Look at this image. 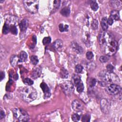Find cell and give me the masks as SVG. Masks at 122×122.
Returning <instances> with one entry per match:
<instances>
[{
    "label": "cell",
    "instance_id": "cell-35",
    "mask_svg": "<svg viewBox=\"0 0 122 122\" xmlns=\"http://www.w3.org/2000/svg\"><path fill=\"white\" fill-rule=\"evenodd\" d=\"M90 115L88 114H86L84 115L82 118V122H89L90 121Z\"/></svg>",
    "mask_w": 122,
    "mask_h": 122
},
{
    "label": "cell",
    "instance_id": "cell-32",
    "mask_svg": "<svg viewBox=\"0 0 122 122\" xmlns=\"http://www.w3.org/2000/svg\"><path fill=\"white\" fill-rule=\"evenodd\" d=\"M23 82L25 84L28 85H31L33 84V81L29 78H25L23 80Z\"/></svg>",
    "mask_w": 122,
    "mask_h": 122
},
{
    "label": "cell",
    "instance_id": "cell-4",
    "mask_svg": "<svg viewBox=\"0 0 122 122\" xmlns=\"http://www.w3.org/2000/svg\"><path fill=\"white\" fill-rule=\"evenodd\" d=\"M25 9L31 13H36L39 9V1L35 0H25L23 1Z\"/></svg>",
    "mask_w": 122,
    "mask_h": 122
},
{
    "label": "cell",
    "instance_id": "cell-42",
    "mask_svg": "<svg viewBox=\"0 0 122 122\" xmlns=\"http://www.w3.org/2000/svg\"><path fill=\"white\" fill-rule=\"evenodd\" d=\"M4 116H5V113H4V112L3 111L1 110L0 113V119H2Z\"/></svg>",
    "mask_w": 122,
    "mask_h": 122
},
{
    "label": "cell",
    "instance_id": "cell-40",
    "mask_svg": "<svg viewBox=\"0 0 122 122\" xmlns=\"http://www.w3.org/2000/svg\"><path fill=\"white\" fill-rule=\"evenodd\" d=\"M113 21H114L113 19L111 16H110L109 18L107 19L108 24H109L110 25H112V23H113Z\"/></svg>",
    "mask_w": 122,
    "mask_h": 122
},
{
    "label": "cell",
    "instance_id": "cell-6",
    "mask_svg": "<svg viewBox=\"0 0 122 122\" xmlns=\"http://www.w3.org/2000/svg\"><path fill=\"white\" fill-rule=\"evenodd\" d=\"M61 86L64 93L67 95H70L73 93L74 87L73 83L71 81H65L61 84Z\"/></svg>",
    "mask_w": 122,
    "mask_h": 122
},
{
    "label": "cell",
    "instance_id": "cell-12",
    "mask_svg": "<svg viewBox=\"0 0 122 122\" xmlns=\"http://www.w3.org/2000/svg\"><path fill=\"white\" fill-rule=\"evenodd\" d=\"M71 46L72 50L76 53L78 54H81L83 52V50L81 46H80L77 43L75 42H71Z\"/></svg>",
    "mask_w": 122,
    "mask_h": 122
},
{
    "label": "cell",
    "instance_id": "cell-9",
    "mask_svg": "<svg viewBox=\"0 0 122 122\" xmlns=\"http://www.w3.org/2000/svg\"><path fill=\"white\" fill-rule=\"evenodd\" d=\"M100 105L102 112L105 113H108L111 107V103L107 99H102L101 101Z\"/></svg>",
    "mask_w": 122,
    "mask_h": 122
},
{
    "label": "cell",
    "instance_id": "cell-22",
    "mask_svg": "<svg viewBox=\"0 0 122 122\" xmlns=\"http://www.w3.org/2000/svg\"><path fill=\"white\" fill-rule=\"evenodd\" d=\"M19 60L21 62L25 61L27 59V54L24 51H21L19 55Z\"/></svg>",
    "mask_w": 122,
    "mask_h": 122
},
{
    "label": "cell",
    "instance_id": "cell-2",
    "mask_svg": "<svg viewBox=\"0 0 122 122\" xmlns=\"http://www.w3.org/2000/svg\"><path fill=\"white\" fill-rule=\"evenodd\" d=\"M104 53L108 56H112L117 51L118 44L117 41L112 37L102 48Z\"/></svg>",
    "mask_w": 122,
    "mask_h": 122
},
{
    "label": "cell",
    "instance_id": "cell-14",
    "mask_svg": "<svg viewBox=\"0 0 122 122\" xmlns=\"http://www.w3.org/2000/svg\"><path fill=\"white\" fill-rule=\"evenodd\" d=\"M41 68L40 67H36L33 69L32 72V77L33 79H36L41 74Z\"/></svg>",
    "mask_w": 122,
    "mask_h": 122
},
{
    "label": "cell",
    "instance_id": "cell-20",
    "mask_svg": "<svg viewBox=\"0 0 122 122\" xmlns=\"http://www.w3.org/2000/svg\"><path fill=\"white\" fill-rule=\"evenodd\" d=\"M19 58L16 56V55H12V56H11L10 59V62L11 64L13 66H16L18 61H19Z\"/></svg>",
    "mask_w": 122,
    "mask_h": 122
},
{
    "label": "cell",
    "instance_id": "cell-27",
    "mask_svg": "<svg viewBox=\"0 0 122 122\" xmlns=\"http://www.w3.org/2000/svg\"><path fill=\"white\" fill-rule=\"evenodd\" d=\"M90 5H91V9L94 11H96L99 8L97 3L95 1H94V0H92L91 1V2L90 3Z\"/></svg>",
    "mask_w": 122,
    "mask_h": 122
},
{
    "label": "cell",
    "instance_id": "cell-37",
    "mask_svg": "<svg viewBox=\"0 0 122 122\" xmlns=\"http://www.w3.org/2000/svg\"><path fill=\"white\" fill-rule=\"evenodd\" d=\"M86 57L88 60H91L93 57V54L92 51H88L86 54Z\"/></svg>",
    "mask_w": 122,
    "mask_h": 122
},
{
    "label": "cell",
    "instance_id": "cell-28",
    "mask_svg": "<svg viewBox=\"0 0 122 122\" xmlns=\"http://www.w3.org/2000/svg\"><path fill=\"white\" fill-rule=\"evenodd\" d=\"M30 60L31 63L33 65H36L39 61L37 57L35 55L31 56L30 57Z\"/></svg>",
    "mask_w": 122,
    "mask_h": 122
},
{
    "label": "cell",
    "instance_id": "cell-10",
    "mask_svg": "<svg viewBox=\"0 0 122 122\" xmlns=\"http://www.w3.org/2000/svg\"><path fill=\"white\" fill-rule=\"evenodd\" d=\"M71 106L73 110L77 112L81 111L84 108L83 104L78 100L73 101L72 102Z\"/></svg>",
    "mask_w": 122,
    "mask_h": 122
},
{
    "label": "cell",
    "instance_id": "cell-34",
    "mask_svg": "<svg viewBox=\"0 0 122 122\" xmlns=\"http://www.w3.org/2000/svg\"><path fill=\"white\" fill-rule=\"evenodd\" d=\"M51 41V38L50 37H44L42 40V42L44 45H46L50 43Z\"/></svg>",
    "mask_w": 122,
    "mask_h": 122
},
{
    "label": "cell",
    "instance_id": "cell-30",
    "mask_svg": "<svg viewBox=\"0 0 122 122\" xmlns=\"http://www.w3.org/2000/svg\"><path fill=\"white\" fill-rule=\"evenodd\" d=\"M92 28L93 30H96L98 27V21L97 20L94 19L92 23Z\"/></svg>",
    "mask_w": 122,
    "mask_h": 122
},
{
    "label": "cell",
    "instance_id": "cell-24",
    "mask_svg": "<svg viewBox=\"0 0 122 122\" xmlns=\"http://www.w3.org/2000/svg\"><path fill=\"white\" fill-rule=\"evenodd\" d=\"M75 86L77 87V91L79 93H81L83 92L84 87L81 81L76 84Z\"/></svg>",
    "mask_w": 122,
    "mask_h": 122
},
{
    "label": "cell",
    "instance_id": "cell-18",
    "mask_svg": "<svg viewBox=\"0 0 122 122\" xmlns=\"http://www.w3.org/2000/svg\"><path fill=\"white\" fill-rule=\"evenodd\" d=\"M101 26L102 30L106 31L108 28V24L107 23V19L106 17H103L101 21Z\"/></svg>",
    "mask_w": 122,
    "mask_h": 122
},
{
    "label": "cell",
    "instance_id": "cell-29",
    "mask_svg": "<svg viewBox=\"0 0 122 122\" xmlns=\"http://www.w3.org/2000/svg\"><path fill=\"white\" fill-rule=\"evenodd\" d=\"M10 31L13 34L16 35L18 32V30H17V29L16 26H15L13 24H11L10 26Z\"/></svg>",
    "mask_w": 122,
    "mask_h": 122
},
{
    "label": "cell",
    "instance_id": "cell-36",
    "mask_svg": "<svg viewBox=\"0 0 122 122\" xmlns=\"http://www.w3.org/2000/svg\"><path fill=\"white\" fill-rule=\"evenodd\" d=\"M109 57L107 56H101L100 57V61L101 62H107L108 60H109Z\"/></svg>",
    "mask_w": 122,
    "mask_h": 122
},
{
    "label": "cell",
    "instance_id": "cell-41",
    "mask_svg": "<svg viewBox=\"0 0 122 122\" xmlns=\"http://www.w3.org/2000/svg\"><path fill=\"white\" fill-rule=\"evenodd\" d=\"M0 81H2L5 77V73L3 71H1L0 72Z\"/></svg>",
    "mask_w": 122,
    "mask_h": 122
},
{
    "label": "cell",
    "instance_id": "cell-39",
    "mask_svg": "<svg viewBox=\"0 0 122 122\" xmlns=\"http://www.w3.org/2000/svg\"><path fill=\"white\" fill-rule=\"evenodd\" d=\"M96 83V80L95 79H92V80L90 82V85L91 87H94Z\"/></svg>",
    "mask_w": 122,
    "mask_h": 122
},
{
    "label": "cell",
    "instance_id": "cell-1",
    "mask_svg": "<svg viewBox=\"0 0 122 122\" xmlns=\"http://www.w3.org/2000/svg\"><path fill=\"white\" fill-rule=\"evenodd\" d=\"M20 94L23 100L27 102H30L34 101L37 96L36 91L30 86L24 87L22 90Z\"/></svg>",
    "mask_w": 122,
    "mask_h": 122
},
{
    "label": "cell",
    "instance_id": "cell-15",
    "mask_svg": "<svg viewBox=\"0 0 122 122\" xmlns=\"http://www.w3.org/2000/svg\"><path fill=\"white\" fill-rule=\"evenodd\" d=\"M63 46V42L61 40L58 39L56 40L53 43L54 48L56 50H60Z\"/></svg>",
    "mask_w": 122,
    "mask_h": 122
},
{
    "label": "cell",
    "instance_id": "cell-7",
    "mask_svg": "<svg viewBox=\"0 0 122 122\" xmlns=\"http://www.w3.org/2000/svg\"><path fill=\"white\" fill-rule=\"evenodd\" d=\"M105 90L106 92L112 95H115L119 94L122 91L121 87L116 84H112L107 86Z\"/></svg>",
    "mask_w": 122,
    "mask_h": 122
},
{
    "label": "cell",
    "instance_id": "cell-21",
    "mask_svg": "<svg viewBox=\"0 0 122 122\" xmlns=\"http://www.w3.org/2000/svg\"><path fill=\"white\" fill-rule=\"evenodd\" d=\"M51 4H52V6L53 10H57L59 8V7L60 6L61 1L58 0H56L51 1Z\"/></svg>",
    "mask_w": 122,
    "mask_h": 122
},
{
    "label": "cell",
    "instance_id": "cell-26",
    "mask_svg": "<svg viewBox=\"0 0 122 122\" xmlns=\"http://www.w3.org/2000/svg\"><path fill=\"white\" fill-rule=\"evenodd\" d=\"M69 26L68 25H63V24H60L59 25V29L61 32H63L64 31H67L68 30Z\"/></svg>",
    "mask_w": 122,
    "mask_h": 122
},
{
    "label": "cell",
    "instance_id": "cell-38",
    "mask_svg": "<svg viewBox=\"0 0 122 122\" xmlns=\"http://www.w3.org/2000/svg\"><path fill=\"white\" fill-rule=\"evenodd\" d=\"M107 71L109 72H112L114 69V67L112 64H108L106 66Z\"/></svg>",
    "mask_w": 122,
    "mask_h": 122
},
{
    "label": "cell",
    "instance_id": "cell-3",
    "mask_svg": "<svg viewBox=\"0 0 122 122\" xmlns=\"http://www.w3.org/2000/svg\"><path fill=\"white\" fill-rule=\"evenodd\" d=\"M99 77L104 81L108 82H119L120 81L118 76L113 72H109L107 71H103L100 72Z\"/></svg>",
    "mask_w": 122,
    "mask_h": 122
},
{
    "label": "cell",
    "instance_id": "cell-8",
    "mask_svg": "<svg viewBox=\"0 0 122 122\" xmlns=\"http://www.w3.org/2000/svg\"><path fill=\"white\" fill-rule=\"evenodd\" d=\"M112 36L108 32L102 31L99 35V42L102 48Z\"/></svg>",
    "mask_w": 122,
    "mask_h": 122
},
{
    "label": "cell",
    "instance_id": "cell-13",
    "mask_svg": "<svg viewBox=\"0 0 122 122\" xmlns=\"http://www.w3.org/2000/svg\"><path fill=\"white\" fill-rule=\"evenodd\" d=\"M28 20L27 19H23L20 23L19 26L21 31H25L28 26Z\"/></svg>",
    "mask_w": 122,
    "mask_h": 122
},
{
    "label": "cell",
    "instance_id": "cell-23",
    "mask_svg": "<svg viewBox=\"0 0 122 122\" xmlns=\"http://www.w3.org/2000/svg\"><path fill=\"white\" fill-rule=\"evenodd\" d=\"M60 74V77L61 78H63V79H65V78H67L68 77L69 72L64 68H62V69H61Z\"/></svg>",
    "mask_w": 122,
    "mask_h": 122
},
{
    "label": "cell",
    "instance_id": "cell-25",
    "mask_svg": "<svg viewBox=\"0 0 122 122\" xmlns=\"http://www.w3.org/2000/svg\"><path fill=\"white\" fill-rule=\"evenodd\" d=\"M10 31V26L9 25V24L5 23L3 25V27L2 29L3 33L4 34H6L8 33H9Z\"/></svg>",
    "mask_w": 122,
    "mask_h": 122
},
{
    "label": "cell",
    "instance_id": "cell-19",
    "mask_svg": "<svg viewBox=\"0 0 122 122\" xmlns=\"http://www.w3.org/2000/svg\"><path fill=\"white\" fill-rule=\"evenodd\" d=\"M61 13L62 15L65 17H67L70 15V9L68 7H65L62 8L61 11Z\"/></svg>",
    "mask_w": 122,
    "mask_h": 122
},
{
    "label": "cell",
    "instance_id": "cell-31",
    "mask_svg": "<svg viewBox=\"0 0 122 122\" xmlns=\"http://www.w3.org/2000/svg\"><path fill=\"white\" fill-rule=\"evenodd\" d=\"M82 70H83L82 66L80 64L77 65L75 67V71L76 73H81L82 71Z\"/></svg>",
    "mask_w": 122,
    "mask_h": 122
},
{
    "label": "cell",
    "instance_id": "cell-33",
    "mask_svg": "<svg viewBox=\"0 0 122 122\" xmlns=\"http://www.w3.org/2000/svg\"><path fill=\"white\" fill-rule=\"evenodd\" d=\"M71 119L73 122H78L80 119V116L77 113H75L72 115Z\"/></svg>",
    "mask_w": 122,
    "mask_h": 122
},
{
    "label": "cell",
    "instance_id": "cell-11",
    "mask_svg": "<svg viewBox=\"0 0 122 122\" xmlns=\"http://www.w3.org/2000/svg\"><path fill=\"white\" fill-rule=\"evenodd\" d=\"M40 87L42 90L43 91V92L44 93V98H47L50 96V89L47 86V85L44 83V82H42L40 84Z\"/></svg>",
    "mask_w": 122,
    "mask_h": 122
},
{
    "label": "cell",
    "instance_id": "cell-17",
    "mask_svg": "<svg viewBox=\"0 0 122 122\" xmlns=\"http://www.w3.org/2000/svg\"><path fill=\"white\" fill-rule=\"evenodd\" d=\"M110 16L113 19V20H118L120 19L119 12L117 10H113L111 12Z\"/></svg>",
    "mask_w": 122,
    "mask_h": 122
},
{
    "label": "cell",
    "instance_id": "cell-5",
    "mask_svg": "<svg viewBox=\"0 0 122 122\" xmlns=\"http://www.w3.org/2000/svg\"><path fill=\"white\" fill-rule=\"evenodd\" d=\"M14 116L20 122H27L29 120V116L27 112L21 109L15 108L13 110Z\"/></svg>",
    "mask_w": 122,
    "mask_h": 122
},
{
    "label": "cell",
    "instance_id": "cell-16",
    "mask_svg": "<svg viewBox=\"0 0 122 122\" xmlns=\"http://www.w3.org/2000/svg\"><path fill=\"white\" fill-rule=\"evenodd\" d=\"M110 5L115 9H120L122 7V1L120 0H111Z\"/></svg>",
    "mask_w": 122,
    "mask_h": 122
}]
</instances>
